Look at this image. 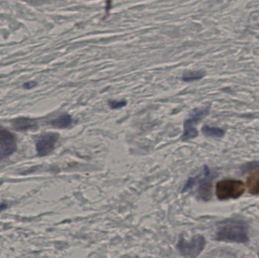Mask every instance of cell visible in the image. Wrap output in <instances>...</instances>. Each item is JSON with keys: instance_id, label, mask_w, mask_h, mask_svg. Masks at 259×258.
<instances>
[{"instance_id": "cell-6", "label": "cell", "mask_w": 259, "mask_h": 258, "mask_svg": "<svg viewBox=\"0 0 259 258\" xmlns=\"http://www.w3.org/2000/svg\"><path fill=\"white\" fill-rule=\"evenodd\" d=\"M59 138V135L56 133H46L41 135L36 144V152L39 156L49 155L55 148Z\"/></svg>"}, {"instance_id": "cell-8", "label": "cell", "mask_w": 259, "mask_h": 258, "mask_svg": "<svg viewBox=\"0 0 259 258\" xmlns=\"http://www.w3.org/2000/svg\"><path fill=\"white\" fill-rule=\"evenodd\" d=\"M12 125L17 130L25 131L37 128V122L32 118L19 117L13 121Z\"/></svg>"}, {"instance_id": "cell-15", "label": "cell", "mask_w": 259, "mask_h": 258, "mask_svg": "<svg viewBox=\"0 0 259 258\" xmlns=\"http://www.w3.org/2000/svg\"><path fill=\"white\" fill-rule=\"evenodd\" d=\"M7 208V205L5 203L0 204V213Z\"/></svg>"}, {"instance_id": "cell-5", "label": "cell", "mask_w": 259, "mask_h": 258, "mask_svg": "<svg viewBox=\"0 0 259 258\" xmlns=\"http://www.w3.org/2000/svg\"><path fill=\"white\" fill-rule=\"evenodd\" d=\"M210 112V106L197 108L190 113V117L184 121L183 124V133L182 140H192L199 134L196 125L202 119L208 115Z\"/></svg>"}, {"instance_id": "cell-7", "label": "cell", "mask_w": 259, "mask_h": 258, "mask_svg": "<svg viewBox=\"0 0 259 258\" xmlns=\"http://www.w3.org/2000/svg\"><path fill=\"white\" fill-rule=\"evenodd\" d=\"M16 148L17 144L14 135L6 129L0 128V159L10 156L16 152Z\"/></svg>"}, {"instance_id": "cell-2", "label": "cell", "mask_w": 259, "mask_h": 258, "mask_svg": "<svg viewBox=\"0 0 259 258\" xmlns=\"http://www.w3.org/2000/svg\"><path fill=\"white\" fill-rule=\"evenodd\" d=\"M206 245V238L202 235H195L190 240H187L180 235L177 243V249L185 258H196L205 249Z\"/></svg>"}, {"instance_id": "cell-14", "label": "cell", "mask_w": 259, "mask_h": 258, "mask_svg": "<svg viewBox=\"0 0 259 258\" xmlns=\"http://www.w3.org/2000/svg\"><path fill=\"white\" fill-rule=\"evenodd\" d=\"M36 83L34 81H31V82H28V83H24V87L27 90H29V89H32V88L36 86Z\"/></svg>"}, {"instance_id": "cell-13", "label": "cell", "mask_w": 259, "mask_h": 258, "mask_svg": "<svg viewBox=\"0 0 259 258\" xmlns=\"http://www.w3.org/2000/svg\"><path fill=\"white\" fill-rule=\"evenodd\" d=\"M109 105L112 109H119L123 108V107L126 106L127 102L125 100H112L109 101Z\"/></svg>"}, {"instance_id": "cell-11", "label": "cell", "mask_w": 259, "mask_h": 258, "mask_svg": "<svg viewBox=\"0 0 259 258\" xmlns=\"http://www.w3.org/2000/svg\"><path fill=\"white\" fill-rule=\"evenodd\" d=\"M202 132L205 136L209 137L220 138L225 136V130L219 128L210 127L209 125L203 126L202 128Z\"/></svg>"}, {"instance_id": "cell-12", "label": "cell", "mask_w": 259, "mask_h": 258, "mask_svg": "<svg viewBox=\"0 0 259 258\" xmlns=\"http://www.w3.org/2000/svg\"><path fill=\"white\" fill-rule=\"evenodd\" d=\"M206 73L202 71H188L185 72L182 77V80L184 82H193V81H199L204 78Z\"/></svg>"}, {"instance_id": "cell-1", "label": "cell", "mask_w": 259, "mask_h": 258, "mask_svg": "<svg viewBox=\"0 0 259 258\" xmlns=\"http://www.w3.org/2000/svg\"><path fill=\"white\" fill-rule=\"evenodd\" d=\"M215 239L227 242H247L249 240L247 227L241 223H229L218 228Z\"/></svg>"}, {"instance_id": "cell-3", "label": "cell", "mask_w": 259, "mask_h": 258, "mask_svg": "<svg viewBox=\"0 0 259 258\" xmlns=\"http://www.w3.org/2000/svg\"><path fill=\"white\" fill-rule=\"evenodd\" d=\"M245 190V184L242 181L224 179L216 185V195L220 200L235 199L240 198Z\"/></svg>"}, {"instance_id": "cell-9", "label": "cell", "mask_w": 259, "mask_h": 258, "mask_svg": "<svg viewBox=\"0 0 259 258\" xmlns=\"http://www.w3.org/2000/svg\"><path fill=\"white\" fill-rule=\"evenodd\" d=\"M73 121L74 120L70 114H64L52 120L51 121V125L53 126L55 128L64 129V128H68L71 127Z\"/></svg>"}, {"instance_id": "cell-10", "label": "cell", "mask_w": 259, "mask_h": 258, "mask_svg": "<svg viewBox=\"0 0 259 258\" xmlns=\"http://www.w3.org/2000/svg\"><path fill=\"white\" fill-rule=\"evenodd\" d=\"M248 191L250 194L258 195L259 194V171L251 174L246 182Z\"/></svg>"}, {"instance_id": "cell-4", "label": "cell", "mask_w": 259, "mask_h": 258, "mask_svg": "<svg viewBox=\"0 0 259 258\" xmlns=\"http://www.w3.org/2000/svg\"><path fill=\"white\" fill-rule=\"evenodd\" d=\"M211 174L210 169L206 166L203 170V173L196 177H191L188 179L186 184L183 186V192H186L194 185L199 183L198 189L199 196L204 201H209L211 197V190L212 183L211 182Z\"/></svg>"}]
</instances>
